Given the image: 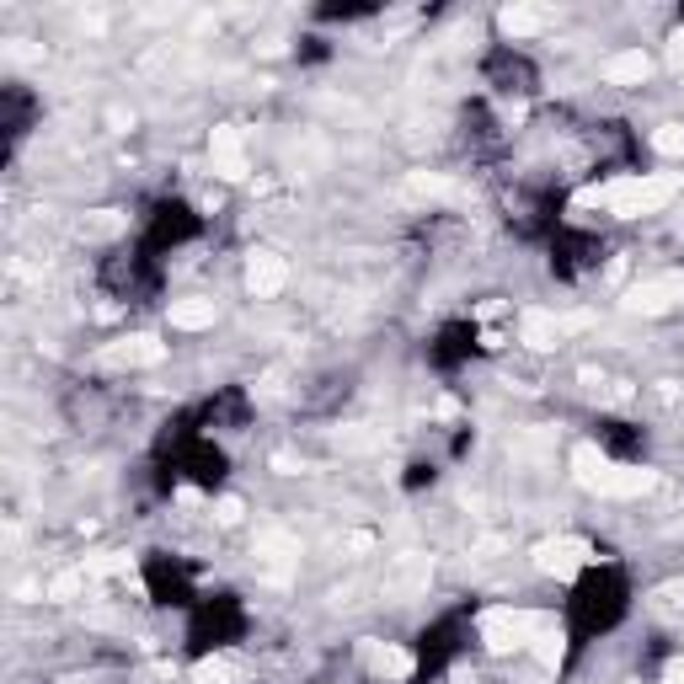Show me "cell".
<instances>
[{
    "mask_svg": "<svg viewBox=\"0 0 684 684\" xmlns=\"http://www.w3.org/2000/svg\"><path fill=\"white\" fill-rule=\"evenodd\" d=\"M572 481L588 492H604V497H642V492H658V471H636V465H615L604 460L594 444H578L572 449Z\"/></svg>",
    "mask_w": 684,
    "mask_h": 684,
    "instance_id": "1",
    "label": "cell"
},
{
    "mask_svg": "<svg viewBox=\"0 0 684 684\" xmlns=\"http://www.w3.org/2000/svg\"><path fill=\"white\" fill-rule=\"evenodd\" d=\"M668 198H674V182L668 177H615L604 188L578 193V204H599V209L620 214V220H642V214H658Z\"/></svg>",
    "mask_w": 684,
    "mask_h": 684,
    "instance_id": "2",
    "label": "cell"
},
{
    "mask_svg": "<svg viewBox=\"0 0 684 684\" xmlns=\"http://www.w3.org/2000/svg\"><path fill=\"white\" fill-rule=\"evenodd\" d=\"M540 626H546V615H535V610H487L476 631L492 652H519V647L535 642Z\"/></svg>",
    "mask_w": 684,
    "mask_h": 684,
    "instance_id": "3",
    "label": "cell"
},
{
    "mask_svg": "<svg viewBox=\"0 0 684 684\" xmlns=\"http://www.w3.org/2000/svg\"><path fill=\"white\" fill-rule=\"evenodd\" d=\"M530 556H535V572H546V578H556V583H572L588 562H599V556L588 551V540H578V535L540 540V546H535Z\"/></svg>",
    "mask_w": 684,
    "mask_h": 684,
    "instance_id": "4",
    "label": "cell"
},
{
    "mask_svg": "<svg viewBox=\"0 0 684 684\" xmlns=\"http://www.w3.org/2000/svg\"><path fill=\"white\" fill-rule=\"evenodd\" d=\"M631 310V316H663V310L684 305V268L679 273H663V278H647V284L626 289V300H620Z\"/></svg>",
    "mask_w": 684,
    "mask_h": 684,
    "instance_id": "5",
    "label": "cell"
},
{
    "mask_svg": "<svg viewBox=\"0 0 684 684\" xmlns=\"http://www.w3.org/2000/svg\"><path fill=\"white\" fill-rule=\"evenodd\" d=\"M209 161H214V177H220V182H246V177H252L241 123H220V129H214V139H209Z\"/></svg>",
    "mask_w": 684,
    "mask_h": 684,
    "instance_id": "6",
    "label": "cell"
},
{
    "mask_svg": "<svg viewBox=\"0 0 684 684\" xmlns=\"http://www.w3.org/2000/svg\"><path fill=\"white\" fill-rule=\"evenodd\" d=\"M161 359H166V342L155 332H134V337L107 342V348H102V369H150Z\"/></svg>",
    "mask_w": 684,
    "mask_h": 684,
    "instance_id": "7",
    "label": "cell"
},
{
    "mask_svg": "<svg viewBox=\"0 0 684 684\" xmlns=\"http://www.w3.org/2000/svg\"><path fill=\"white\" fill-rule=\"evenodd\" d=\"M572 326H583V321H562V316H551V310H524L519 316V342L535 348V353H556Z\"/></svg>",
    "mask_w": 684,
    "mask_h": 684,
    "instance_id": "8",
    "label": "cell"
},
{
    "mask_svg": "<svg viewBox=\"0 0 684 684\" xmlns=\"http://www.w3.org/2000/svg\"><path fill=\"white\" fill-rule=\"evenodd\" d=\"M428 578H433V562H428V556H417V551H407V556H396V562H391V572H385V594L412 599V594H423V588H428Z\"/></svg>",
    "mask_w": 684,
    "mask_h": 684,
    "instance_id": "9",
    "label": "cell"
},
{
    "mask_svg": "<svg viewBox=\"0 0 684 684\" xmlns=\"http://www.w3.org/2000/svg\"><path fill=\"white\" fill-rule=\"evenodd\" d=\"M284 284H289V262L278 252H252L246 257V289H252L257 300H273Z\"/></svg>",
    "mask_w": 684,
    "mask_h": 684,
    "instance_id": "10",
    "label": "cell"
},
{
    "mask_svg": "<svg viewBox=\"0 0 684 684\" xmlns=\"http://www.w3.org/2000/svg\"><path fill=\"white\" fill-rule=\"evenodd\" d=\"M359 652H364V663L375 668L380 679H407L412 668H417L412 652H407V647H391V642H364Z\"/></svg>",
    "mask_w": 684,
    "mask_h": 684,
    "instance_id": "11",
    "label": "cell"
},
{
    "mask_svg": "<svg viewBox=\"0 0 684 684\" xmlns=\"http://www.w3.org/2000/svg\"><path fill=\"white\" fill-rule=\"evenodd\" d=\"M647 75H652V59L642 49H626V54L604 59V81H610V86H642Z\"/></svg>",
    "mask_w": 684,
    "mask_h": 684,
    "instance_id": "12",
    "label": "cell"
},
{
    "mask_svg": "<svg viewBox=\"0 0 684 684\" xmlns=\"http://www.w3.org/2000/svg\"><path fill=\"white\" fill-rule=\"evenodd\" d=\"M530 652H535V663L546 668V674H556V668H562V658H567V631H562V626H556V620L546 615V626L535 631Z\"/></svg>",
    "mask_w": 684,
    "mask_h": 684,
    "instance_id": "13",
    "label": "cell"
},
{
    "mask_svg": "<svg viewBox=\"0 0 684 684\" xmlns=\"http://www.w3.org/2000/svg\"><path fill=\"white\" fill-rule=\"evenodd\" d=\"M214 316H220V305L198 300V294H188V300H171V326H177V332H204V326H214Z\"/></svg>",
    "mask_w": 684,
    "mask_h": 684,
    "instance_id": "14",
    "label": "cell"
},
{
    "mask_svg": "<svg viewBox=\"0 0 684 684\" xmlns=\"http://www.w3.org/2000/svg\"><path fill=\"white\" fill-rule=\"evenodd\" d=\"M401 193H407L412 204H444V198H455V182H449L444 171H412Z\"/></svg>",
    "mask_w": 684,
    "mask_h": 684,
    "instance_id": "15",
    "label": "cell"
},
{
    "mask_svg": "<svg viewBox=\"0 0 684 684\" xmlns=\"http://www.w3.org/2000/svg\"><path fill=\"white\" fill-rule=\"evenodd\" d=\"M86 578H134V556L123 551H102V556H86Z\"/></svg>",
    "mask_w": 684,
    "mask_h": 684,
    "instance_id": "16",
    "label": "cell"
},
{
    "mask_svg": "<svg viewBox=\"0 0 684 684\" xmlns=\"http://www.w3.org/2000/svg\"><path fill=\"white\" fill-rule=\"evenodd\" d=\"M503 27H508L513 38L540 33V27H546V11H540V6H508V11H503Z\"/></svg>",
    "mask_w": 684,
    "mask_h": 684,
    "instance_id": "17",
    "label": "cell"
},
{
    "mask_svg": "<svg viewBox=\"0 0 684 684\" xmlns=\"http://www.w3.org/2000/svg\"><path fill=\"white\" fill-rule=\"evenodd\" d=\"M123 230V214L118 209H97V214H86L81 220V236L86 241H107V236H118Z\"/></svg>",
    "mask_w": 684,
    "mask_h": 684,
    "instance_id": "18",
    "label": "cell"
},
{
    "mask_svg": "<svg viewBox=\"0 0 684 684\" xmlns=\"http://www.w3.org/2000/svg\"><path fill=\"white\" fill-rule=\"evenodd\" d=\"M193 684H230V658H198Z\"/></svg>",
    "mask_w": 684,
    "mask_h": 684,
    "instance_id": "19",
    "label": "cell"
},
{
    "mask_svg": "<svg viewBox=\"0 0 684 684\" xmlns=\"http://www.w3.org/2000/svg\"><path fill=\"white\" fill-rule=\"evenodd\" d=\"M652 150L658 155H684V123H663V129L652 134Z\"/></svg>",
    "mask_w": 684,
    "mask_h": 684,
    "instance_id": "20",
    "label": "cell"
},
{
    "mask_svg": "<svg viewBox=\"0 0 684 684\" xmlns=\"http://www.w3.org/2000/svg\"><path fill=\"white\" fill-rule=\"evenodd\" d=\"M380 444V433H369V428H348V433H337V449H375Z\"/></svg>",
    "mask_w": 684,
    "mask_h": 684,
    "instance_id": "21",
    "label": "cell"
},
{
    "mask_svg": "<svg viewBox=\"0 0 684 684\" xmlns=\"http://www.w3.org/2000/svg\"><path fill=\"white\" fill-rule=\"evenodd\" d=\"M81 583H86V567H75V572H65V578H54V583H49V599H70Z\"/></svg>",
    "mask_w": 684,
    "mask_h": 684,
    "instance_id": "22",
    "label": "cell"
},
{
    "mask_svg": "<svg viewBox=\"0 0 684 684\" xmlns=\"http://www.w3.org/2000/svg\"><path fill=\"white\" fill-rule=\"evenodd\" d=\"M241 513H246L241 497H220V503H214V519L220 524H241Z\"/></svg>",
    "mask_w": 684,
    "mask_h": 684,
    "instance_id": "23",
    "label": "cell"
},
{
    "mask_svg": "<svg viewBox=\"0 0 684 684\" xmlns=\"http://www.w3.org/2000/svg\"><path fill=\"white\" fill-rule=\"evenodd\" d=\"M652 599H658L663 610H684V583H663V588H658V594H652Z\"/></svg>",
    "mask_w": 684,
    "mask_h": 684,
    "instance_id": "24",
    "label": "cell"
},
{
    "mask_svg": "<svg viewBox=\"0 0 684 684\" xmlns=\"http://www.w3.org/2000/svg\"><path fill=\"white\" fill-rule=\"evenodd\" d=\"M668 59H674V65H684V27H679L674 38H668Z\"/></svg>",
    "mask_w": 684,
    "mask_h": 684,
    "instance_id": "25",
    "label": "cell"
},
{
    "mask_svg": "<svg viewBox=\"0 0 684 684\" xmlns=\"http://www.w3.org/2000/svg\"><path fill=\"white\" fill-rule=\"evenodd\" d=\"M663 684H684V663H668V674H663Z\"/></svg>",
    "mask_w": 684,
    "mask_h": 684,
    "instance_id": "26",
    "label": "cell"
}]
</instances>
